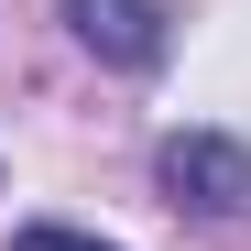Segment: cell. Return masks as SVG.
I'll return each instance as SVG.
<instances>
[{
	"label": "cell",
	"mask_w": 251,
	"mask_h": 251,
	"mask_svg": "<svg viewBox=\"0 0 251 251\" xmlns=\"http://www.w3.org/2000/svg\"><path fill=\"white\" fill-rule=\"evenodd\" d=\"M11 251H120V240H88V229H55V219H44V229H22Z\"/></svg>",
	"instance_id": "3"
},
{
	"label": "cell",
	"mask_w": 251,
	"mask_h": 251,
	"mask_svg": "<svg viewBox=\"0 0 251 251\" xmlns=\"http://www.w3.org/2000/svg\"><path fill=\"white\" fill-rule=\"evenodd\" d=\"M153 186H164V207H186V219H240V207H251V142L175 131L153 153Z\"/></svg>",
	"instance_id": "1"
},
{
	"label": "cell",
	"mask_w": 251,
	"mask_h": 251,
	"mask_svg": "<svg viewBox=\"0 0 251 251\" xmlns=\"http://www.w3.org/2000/svg\"><path fill=\"white\" fill-rule=\"evenodd\" d=\"M66 11V33L88 44L99 66H120V76H153L164 66V11L153 0H55Z\"/></svg>",
	"instance_id": "2"
}]
</instances>
